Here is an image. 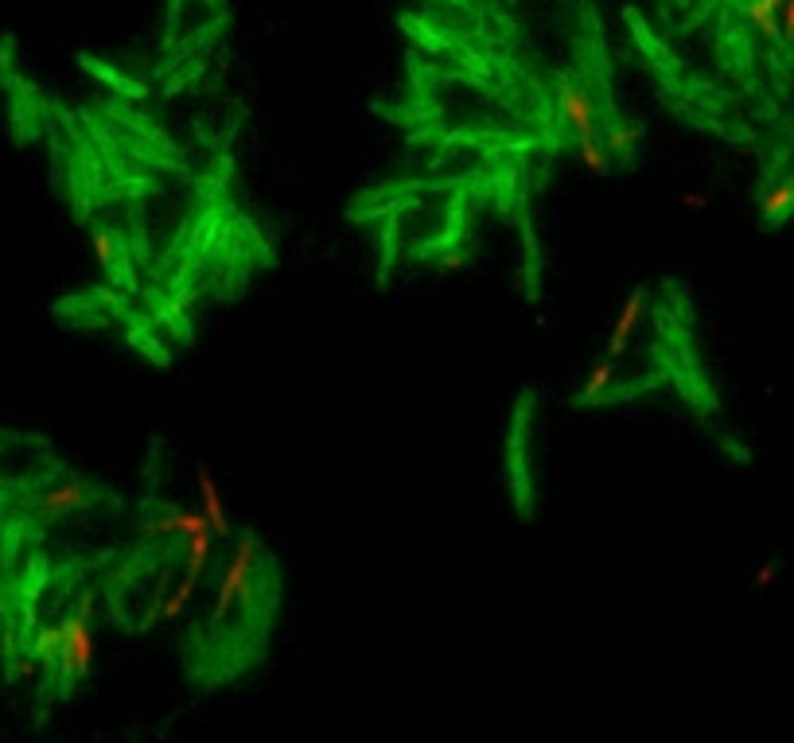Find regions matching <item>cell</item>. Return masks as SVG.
I'll return each instance as SVG.
<instances>
[{"label":"cell","instance_id":"e0dca14e","mask_svg":"<svg viewBox=\"0 0 794 743\" xmlns=\"http://www.w3.org/2000/svg\"><path fill=\"white\" fill-rule=\"evenodd\" d=\"M775 572H779L775 565H763V568H759V572H756V588H767V584L775 580Z\"/></svg>","mask_w":794,"mask_h":743},{"label":"cell","instance_id":"4fadbf2b","mask_svg":"<svg viewBox=\"0 0 794 743\" xmlns=\"http://www.w3.org/2000/svg\"><path fill=\"white\" fill-rule=\"evenodd\" d=\"M573 152H577V164L588 176L600 179L612 172V156H608V148H604L600 137H596V141H573Z\"/></svg>","mask_w":794,"mask_h":743},{"label":"cell","instance_id":"5b68a950","mask_svg":"<svg viewBox=\"0 0 794 743\" xmlns=\"http://www.w3.org/2000/svg\"><path fill=\"white\" fill-rule=\"evenodd\" d=\"M195 495H199V514L207 518V526L215 533V541L230 537V514H226V498L218 491V479L211 475V467L195 471Z\"/></svg>","mask_w":794,"mask_h":743},{"label":"cell","instance_id":"3957f363","mask_svg":"<svg viewBox=\"0 0 794 743\" xmlns=\"http://www.w3.org/2000/svg\"><path fill=\"white\" fill-rule=\"evenodd\" d=\"M647 308H650L647 288H631V292H627V300L615 308L612 327H608V335H604V358L619 362V358L627 354L631 339L639 335V327H643V319H647Z\"/></svg>","mask_w":794,"mask_h":743},{"label":"cell","instance_id":"6da1fadb","mask_svg":"<svg viewBox=\"0 0 794 743\" xmlns=\"http://www.w3.org/2000/svg\"><path fill=\"white\" fill-rule=\"evenodd\" d=\"M94 654H98V642H94V623H90V600L67 611L55 627H43L32 650V658L55 673L63 689H74L78 681L90 677Z\"/></svg>","mask_w":794,"mask_h":743},{"label":"cell","instance_id":"52a82bcc","mask_svg":"<svg viewBox=\"0 0 794 743\" xmlns=\"http://www.w3.org/2000/svg\"><path fill=\"white\" fill-rule=\"evenodd\" d=\"M145 533L148 537L187 541V537H195V533H211V526H207V518H203L199 510H168V514H160L156 522H148Z\"/></svg>","mask_w":794,"mask_h":743},{"label":"cell","instance_id":"9a60e30c","mask_svg":"<svg viewBox=\"0 0 794 743\" xmlns=\"http://www.w3.org/2000/svg\"><path fill=\"white\" fill-rule=\"evenodd\" d=\"M779 43L794 47V0H783V8H779Z\"/></svg>","mask_w":794,"mask_h":743},{"label":"cell","instance_id":"277c9868","mask_svg":"<svg viewBox=\"0 0 794 743\" xmlns=\"http://www.w3.org/2000/svg\"><path fill=\"white\" fill-rule=\"evenodd\" d=\"M90 502H94V491H90L86 483H78V479L55 483V487H47V491H39L36 495V506L43 518H67V514L86 510Z\"/></svg>","mask_w":794,"mask_h":743},{"label":"cell","instance_id":"9c48e42d","mask_svg":"<svg viewBox=\"0 0 794 743\" xmlns=\"http://www.w3.org/2000/svg\"><path fill=\"white\" fill-rule=\"evenodd\" d=\"M600 141H604V148H608L612 160L627 164V160L639 152V144H643V129H639L635 121H608L604 133H600Z\"/></svg>","mask_w":794,"mask_h":743},{"label":"cell","instance_id":"5bb4252c","mask_svg":"<svg viewBox=\"0 0 794 743\" xmlns=\"http://www.w3.org/2000/svg\"><path fill=\"white\" fill-rule=\"evenodd\" d=\"M90 249H94V261H98L102 269H113V265H117V238H113L109 230H94V234H90Z\"/></svg>","mask_w":794,"mask_h":743},{"label":"cell","instance_id":"ba28073f","mask_svg":"<svg viewBox=\"0 0 794 743\" xmlns=\"http://www.w3.org/2000/svg\"><path fill=\"white\" fill-rule=\"evenodd\" d=\"M199 584H203V576H191V572H180V580L160 596L156 603V611H152V619L156 623H176L187 615V607L195 600V592H199Z\"/></svg>","mask_w":794,"mask_h":743},{"label":"cell","instance_id":"7a4b0ae2","mask_svg":"<svg viewBox=\"0 0 794 743\" xmlns=\"http://www.w3.org/2000/svg\"><path fill=\"white\" fill-rule=\"evenodd\" d=\"M557 117L573 133V141H596L604 133V121H600V109H596V94L584 82L561 78V86H557Z\"/></svg>","mask_w":794,"mask_h":743},{"label":"cell","instance_id":"7c38bea8","mask_svg":"<svg viewBox=\"0 0 794 743\" xmlns=\"http://www.w3.org/2000/svg\"><path fill=\"white\" fill-rule=\"evenodd\" d=\"M779 8L783 0H748V24L756 28V36L779 43Z\"/></svg>","mask_w":794,"mask_h":743},{"label":"cell","instance_id":"2e32d148","mask_svg":"<svg viewBox=\"0 0 794 743\" xmlns=\"http://www.w3.org/2000/svg\"><path fill=\"white\" fill-rule=\"evenodd\" d=\"M705 207H709V199L701 191H682L678 195V211H705Z\"/></svg>","mask_w":794,"mask_h":743},{"label":"cell","instance_id":"8992f818","mask_svg":"<svg viewBox=\"0 0 794 743\" xmlns=\"http://www.w3.org/2000/svg\"><path fill=\"white\" fill-rule=\"evenodd\" d=\"M794 214V176L771 183L763 195H759V226L763 230H775L783 226L787 218Z\"/></svg>","mask_w":794,"mask_h":743},{"label":"cell","instance_id":"30bf717a","mask_svg":"<svg viewBox=\"0 0 794 743\" xmlns=\"http://www.w3.org/2000/svg\"><path fill=\"white\" fill-rule=\"evenodd\" d=\"M612 386H615V362L600 354V358H596V362L588 366L584 382H580L577 401H580V405H596L600 397H608V393H612Z\"/></svg>","mask_w":794,"mask_h":743},{"label":"cell","instance_id":"8fae6325","mask_svg":"<svg viewBox=\"0 0 794 743\" xmlns=\"http://www.w3.org/2000/svg\"><path fill=\"white\" fill-rule=\"evenodd\" d=\"M211 557H215V533H195V537L180 541V572L203 576Z\"/></svg>","mask_w":794,"mask_h":743}]
</instances>
